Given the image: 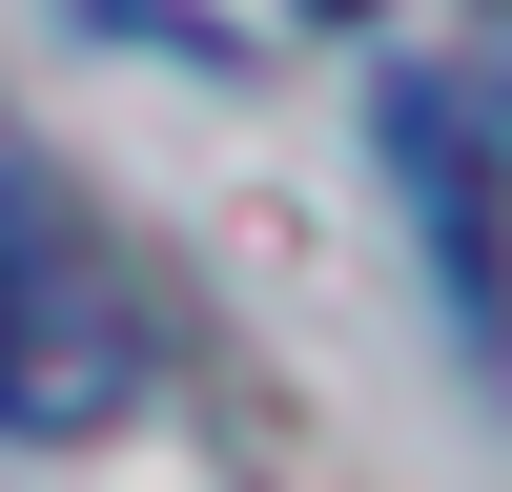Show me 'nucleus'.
<instances>
[{
    "label": "nucleus",
    "mask_w": 512,
    "mask_h": 492,
    "mask_svg": "<svg viewBox=\"0 0 512 492\" xmlns=\"http://www.w3.org/2000/svg\"><path fill=\"white\" fill-rule=\"evenodd\" d=\"M144 410V308H123V267L82 226H41V205H0V431L21 451H82Z\"/></svg>",
    "instance_id": "obj_1"
},
{
    "label": "nucleus",
    "mask_w": 512,
    "mask_h": 492,
    "mask_svg": "<svg viewBox=\"0 0 512 492\" xmlns=\"http://www.w3.org/2000/svg\"><path fill=\"white\" fill-rule=\"evenodd\" d=\"M390 164H410V226L451 246V308H472V349H512V226H492V144L431 103V82H390Z\"/></svg>",
    "instance_id": "obj_2"
}]
</instances>
